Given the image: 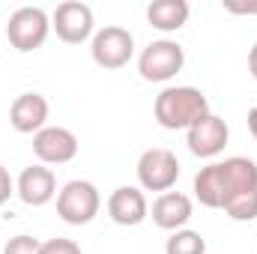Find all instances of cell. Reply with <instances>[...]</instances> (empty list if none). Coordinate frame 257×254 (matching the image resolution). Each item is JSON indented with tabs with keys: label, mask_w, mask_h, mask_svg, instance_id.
Here are the masks:
<instances>
[{
	"label": "cell",
	"mask_w": 257,
	"mask_h": 254,
	"mask_svg": "<svg viewBox=\"0 0 257 254\" xmlns=\"http://www.w3.org/2000/svg\"><path fill=\"white\" fill-rule=\"evenodd\" d=\"M39 251H42V242L33 239V236H27V233L12 236L6 242V248H3V254H39Z\"/></svg>",
	"instance_id": "ac0fdd59"
},
{
	"label": "cell",
	"mask_w": 257,
	"mask_h": 254,
	"mask_svg": "<svg viewBox=\"0 0 257 254\" xmlns=\"http://www.w3.org/2000/svg\"><path fill=\"white\" fill-rule=\"evenodd\" d=\"M248 191H257V162L245 156L212 162L194 177V197L209 209H224L233 197Z\"/></svg>",
	"instance_id": "6da1fadb"
},
{
	"label": "cell",
	"mask_w": 257,
	"mask_h": 254,
	"mask_svg": "<svg viewBox=\"0 0 257 254\" xmlns=\"http://www.w3.org/2000/svg\"><path fill=\"white\" fill-rule=\"evenodd\" d=\"M33 153L39 165H66L78 156V138L72 129L45 126L33 135Z\"/></svg>",
	"instance_id": "9c48e42d"
},
{
	"label": "cell",
	"mask_w": 257,
	"mask_h": 254,
	"mask_svg": "<svg viewBox=\"0 0 257 254\" xmlns=\"http://www.w3.org/2000/svg\"><path fill=\"white\" fill-rule=\"evenodd\" d=\"M93 9L81 0H66L54 9L51 15V30L57 33V39H63L66 45H81L93 36Z\"/></svg>",
	"instance_id": "ba28073f"
},
{
	"label": "cell",
	"mask_w": 257,
	"mask_h": 254,
	"mask_svg": "<svg viewBox=\"0 0 257 254\" xmlns=\"http://www.w3.org/2000/svg\"><path fill=\"white\" fill-rule=\"evenodd\" d=\"M248 72H251V78L257 81V42L251 45V51H248Z\"/></svg>",
	"instance_id": "7402d4cb"
},
{
	"label": "cell",
	"mask_w": 257,
	"mask_h": 254,
	"mask_svg": "<svg viewBox=\"0 0 257 254\" xmlns=\"http://www.w3.org/2000/svg\"><path fill=\"white\" fill-rule=\"evenodd\" d=\"M39 254H81V245H78L75 239L54 236V239H45V242H42V251Z\"/></svg>",
	"instance_id": "d6986e66"
},
{
	"label": "cell",
	"mask_w": 257,
	"mask_h": 254,
	"mask_svg": "<svg viewBox=\"0 0 257 254\" xmlns=\"http://www.w3.org/2000/svg\"><path fill=\"white\" fill-rule=\"evenodd\" d=\"M9 123L21 135H36L48 123V99L42 93H21L9 108Z\"/></svg>",
	"instance_id": "4fadbf2b"
},
{
	"label": "cell",
	"mask_w": 257,
	"mask_h": 254,
	"mask_svg": "<svg viewBox=\"0 0 257 254\" xmlns=\"http://www.w3.org/2000/svg\"><path fill=\"white\" fill-rule=\"evenodd\" d=\"M138 183L144 191H171L180 180V159L165 150V147H153V150H144L141 159H138Z\"/></svg>",
	"instance_id": "8992f818"
},
{
	"label": "cell",
	"mask_w": 257,
	"mask_h": 254,
	"mask_svg": "<svg viewBox=\"0 0 257 254\" xmlns=\"http://www.w3.org/2000/svg\"><path fill=\"white\" fill-rule=\"evenodd\" d=\"M108 215H111V221L120 224V227H135V224H141V221L150 215L147 194L138 189V186H120V189H114L111 197H108Z\"/></svg>",
	"instance_id": "7c38bea8"
},
{
	"label": "cell",
	"mask_w": 257,
	"mask_h": 254,
	"mask_svg": "<svg viewBox=\"0 0 257 254\" xmlns=\"http://www.w3.org/2000/svg\"><path fill=\"white\" fill-rule=\"evenodd\" d=\"M189 3L186 0H153L147 6V21L162 33H177L189 21Z\"/></svg>",
	"instance_id": "9a60e30c"
},
{
	"label": "cell",
	"mask_w": 257,
	"mask_h": 254,
	"mask_svg": "<svg viewBox=\"0 0 257 254\" xmlns=\"http://www.w3.org/2000/svg\"><path fill=\"white\" fill-rule=\"evenodd\" d=\"M186 66V51L180 42L174 39H159V42H150L141 57H138V72L144 81H153V84H165L171 81L180 69Z\"/></svg>",
	"instance_id": "5b68a950"
},
{
	"label": "cell",
	"mask_w": 257,
	"mask_h": 254,
	"mask_svg": "<svg viewBox=\"0 0 257 254\" xmlns=\"http://www.w3.org/2000/svg\"><path fill=\"white\" fill-rule=\"evenodd\" d=\"M224 212H227L233 221H254L257 218V191H248V194L233 197V200L224 206Z\"/></svg>",
	"instance_id": "e0dca14e"
},
{
	"label": "cell",
	"mask_w": 257,
	"mask_h": 254,
	"mask_svg": "<svg viewBox=\"0 0 257 254\" xmlns=\"http://www.w3.org/2000/svg\"><path fill=\"white\" fill-rule=\"evenodd\" d=\"M194 206H192V197L183 194V191H165L153 200V224L162 227V230H183L192 218Z\"/></svg>",
	"instance_id": "5bb4252c"
},
{
	"label": "cell",
	"mask_w": 257,
	"mask_h": 254,
	"mask_svg": "<svg viewBox=\"0 0 257 254\" xmlns=\"http://www.w3.org/2000/svg\"><path fill=\"white\" fill-rule=\"evenodd\" d=\"M248 132H251V138L257 141V108L248 111Z\"/></svg>",
	"instance_id": "603a6c76"
},
{
	"label": "cell",
	"mask_w": 257,
	"mask_h": 254,
	"mask_svg": "<svg viewBox=\"0 0 257 254\" xmlns=\"http://www.w3.org/2000/svg\"><path fill=\"white\" fill-rule=\"evenodd\" d=\"M15 194L27 203V206H45L57 197V177L51 168L45 165H30L21 171L18 183H15Z\"/></svg>",
	"instance_id": "8fae6325"
},
{
	"label": "cell",
	"mask_w": 257,
	"mask_h": 254,
	"mask_svg": "<svg viewBox=\"0 0 257 254\" xmlns=\"http://www.w3.org/2000/svg\"><path fill=\"white\" fill-rule=\"evenodd\" d=\"M224 9L233 15H257V3H224Z\"/></svg>",
	"instance_id": "44dd1931"
},
{
	"label": "cell",
	"mask_w": 257,
	"mask_h": 254,
	"mask_svg": "<svg viewBox=\"0 0 257 254\" xmlns=\"http://www.w3.org/2000/svg\"><path fill=\"white\" fill-rule=\"evenodd\" d=\"M153 114L162 129H171V132L186 129L189 132L197 120H203L209 114V102L197 87H165L156 96Z\"/></svg>",
	"instance_id": "7a4b0ae2"
},
{
	"label": "cell",
	"mask_w": 257,
	"mask_h": 254,
	"mask_svg": "<svg viewBox=\"0 0 257 254\" xmlns=\"http://www.w3.org/2000/svg\"><path fill=\"white\" fill-rule=\"evenodd\" d=\"M165 254H206V239L197 230H174L165 242Z\"/></svg>",
	"instance_id": "2e32d148"
},
{
	"label": "cell",
	"mask_w": 257,
	"mask_h": 254,
	"mask_svg": "<svg viewBox=\"0 0 257 254\" xmlns=\"http://www.w3.org/2000/svg\"><path fill=\"white\" fill-rule=\"evenodd\" d=\"M12 194H15V183H12L9 171H6V168L0 165V206H3V203H6V200L12 197Z\"/></svg>",
	"instance_id": "ffe728a7"
},
{
	"label": "cell",
	"mask_w": 257,
	"mask_h": 254,
	"mask_svg": "<svg viewBox=\"0 0 257 254\" xmlns=\"http://www.w3.org/2000/svg\"><path fill=\"white\" fill-rule=\"evenodd\" d=\"M90 54H93V63L102 66V69H123V66H128L132 54H135V36L126 27L108 24V27L93 33Z\"/></svg>",
	"instance_id": "52a82bcc"
},
{
	"label": "cell",
	"mask_w": 257,
	"mask_h": 254,
	"mask_svg": "<svg viewBox=\"0 0 257 254\" xmlns=\"http://www.w3.org/2000/svg\"><path fill=\"white\" fill-rule=\"evenodd\" d=\"M102 209V194L87 180H72L57 191V215L66 224H90Z\"/></svg>",
	"instance_id": "277c9868"
},
{
	"label": "cell",
	"mask_w": 257,
	"mask_h": 254,
	"mask_svg": "<svg viewBox=\"0 0 257 254\" xmlns=\"http://www.w3.org/2000/svg\"><path fill=\"white\" fill-rule=\"evenodd\" d=\"M48 33H51V18H48V12L39 9V6H21V9H15V12L9 15L6 39H9V45H12L15 51H21V54H30V51H36V48H42L45 39H48Z\"/></svg>",
	"instance_id": "3957f363"
},
{
	"label": "cell",
	"mask_w": 257,
	"mask_h": 254,
	"mask_svg": "<svg viewBox=\"0 0 257 254\" xmlns=\"http://www.w3.org/2000/svg\"><path fill=\"white\" fill-rule=\"evenodd\" d=\"M227 138H230L227 123L221 117H215L212 111L186 132V144H189V150H192L197 159H215L227 147Z\"/></svg>",
	"instance_id": "30bf717a"
}]
</instances>
